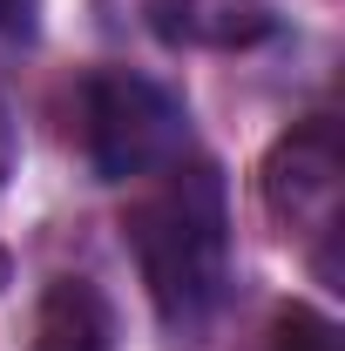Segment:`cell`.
I'll return each instance as SVG.
<instances>
[{
	"mask_svg": "<svg viewBox=\"0 0 345 351\" xmlns=\"http://www.w3.org/2000/svg\"><path fill=\"white\" fill-rule=\"evenodd\" d=\"M34 351H115V311L88 277H54L34 317Z\"/></svg>",
	"mask_w": 345,
	"mask_h": 351,
	"instance_id": "obj_5",
	"label": "cell"
},
{
	"mask_svg": "<svg viewBox=\"0 0 345 351\" xmlns=\"http://www.w3.org/2000/svg\"><path fill=\"white\" fill-rule=\"evenodd\" d=\"M34 21V0H0V27H27Z\"/></svg>",
	"mask_w": 345,
	"mask_h": 351,
	"instance_id": "obj_8",
	"label": "cell"
},
{
	"mask_svg": "<svg viewBox=\"0 0 345 351\" xmlns=\"http://www.w3.org/2000/svg\"><path fill=\"white\" fill-rule=\"evenodd\" d=\"M82 149L102 182H149L190 156V108L135 68H102L82 82Z\"/></svg>",
	"mask_w": 345,
	"mask_h": 351,
	"instance_id": "obj_2",
	"label": "cell"
},
{
	"mask_svg": "<svg viewBox=\"0 0 345 351\" xmlns=\"http://www.w3.org/2000/svg\"><path fill=\"white\" fill-rule=\"evenodd\" d=\"M135 14L170 47H258L278 34L264 0H135Z\"/></svg>",
	"mask_w": 345,
	"mask_h": 351,
	"instance_id": "obj_4",
	"label": "cell"
},
{
	"mask_svg": "<svg viewBox=\"0 0 345 351\" xmlns=\"http://www.w3.org/2000/svg\"><path fill=\"white\" fill-rule=\"evenodd\" d=\"M0 284H7V250H0Z\"/></svg>",
	"mask_w": 345,
	"mask_h": 351,
	"instance_id": "obj_9",
	"label": "cell"
},
{
	"mask_svg": "<svg viewBox=\"0 0 345 351\" xmlns=\"http://www.w3.org/2000/svg\"><path fill=\"white\" fill-rule=\"evenodd\" d=\"M271 351H339V324L318 317V311H304V304H291L278 317V331H271Z\"/></svg>",
	"mask_w": 345,
	"mask_h": 351,
	"instance_id": "obj_6",
	"label": "cell"
},
{
	"mask_svg": "<svg viewBox=\"0 0 345 351\" xmlns=\"http://www.w3.org/2000/svg\"><path fill=\"white\" fill-rule=\"evenodd\" d=\"M14 149H21V142H14V115L0 108V189H7V176H14Z\"/></svg>",
	"mask_w": 345,
	"mask_h": 351,
	"instance_id": "obj_7",
	"label": "cell"
},
{
	"mask_svg": "<svg viewBox=\"0 0 345 351\" xmlns=\"http://www.w3.org/2000/svg\"><path fill=\"white\" fill-rule=\"evenodd\" d=\"M264 210L285 237L311 243L318 277H339V210H345V149L332 122H304L264 156Z\"/></svg>",
	"mask_w": 345,
	"mask_h": 351,
	"instance_id": "obj_3",
	"label": "cell"
},
{
	"mask_svg": "<svg viewBox=\"0 0 345 351\" xmlns=\"http://www.w3.org/2000/svg\"><path fill=\"white\" fill-rule=\"evenodd\" d=\"M149 304L170 331H203L230 291V196L203 156H183L142 182L122 217Z\"/></svg>",
	"mask_w": 345,
	"mask_h": 351,
	"instance_id": "obj_1",
	"label": "cell"
}]
</instances>
